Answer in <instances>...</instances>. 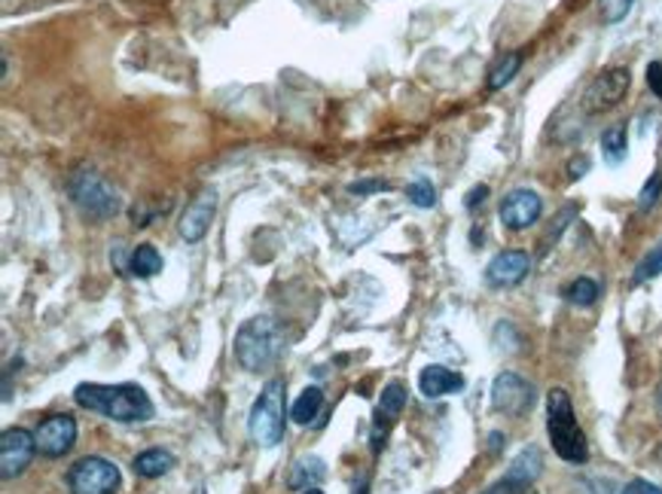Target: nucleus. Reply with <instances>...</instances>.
Here are the masks:
<instances>
[{
  "label": "nucleus",
  "instance_id": "f257e3e1",
  "mask_svg": "<svg viewBox=\"0 0 662 494\" xmlns=\"http://www.w3.org/2000/svg\"><path fill=\"white\" fill-rule=\"evenodd\" d=\"M77 406L104 415L111 422L120 425H141V422H150L156 415L150 394L141 388V384L123 382V384H98V382H83L77 384L74 391Z\"/></svg>",
  "mask_w": 662,
  "mask_h": 494
},
{
  "label": "nucleus",
  "instance_id": "f03ea898",
  "mask_svg": "<svg viewBox=\"0 0 662 494\" xmlns=\"http://www.w3.org/2000/svg\"><path fill=\"white\" fill-rule=\"evenodd\" d=\"M284 355V333L272 317H250L235 333V360L248 372H266Z\"/></svg>",
  "mask_w": 662,
  "mask_h": 494
},
{
  "label": "nucleus",
  "instance_id": "7ed1b4c3",
  "mask_svg": "<svg viewBox=\"0 0 662 494\" xmlns=\"http://www.w3.org/2000/svg\"><path fill=\"white\" fill-rule=\"evenodd\" d=\"M547 434H550L552 452L559 454L568 464H586L590 458V446H586V434L580 430L577 415L571 406L565 388H552L547 394Z\"/></svg>",
  "mask_w": 662,
  "mask_h": 494
},
{
  "label": "nucleus",
  "instance_id": "20e7f679",
  "mask_svg": "<svg viewBox=\"0 0 662 494\" xmlns=\"http://www.w3.org/2000/svg\"><path fill=\"white\" fill-rule=\"evenodd\" d=\"M284 394H288L284 379H269L260 397L250 406L248 434L262 449H272L284 439V427H288V397Z\"/></svg>",
  "mask_w": 662,
  "mask_h": 494
},
{
  "label": "nucleus",
  "instance_id": "39448f33",
  "mask_svg": "<svg viewBox=\"0 0 662 494\" xmlns=\"http://www.w3.org/2000/svg\"><path fill=\"white\" fill-rule=\"evenodd\" d=\"M68 192L74 199V205L80 207L83 214L92 220H108L113 214H120V195L113 190L108 180L96 175V171H77L68 180Z\"/></svg>",
  "mask_w": 662,
  "mask_h": 494
},
{
  "label": "nucleus",
  "instance_id": "423d86ee",
  "mask_svg": "<svg viewBox=\"0 0 662 494\" xmlns=\"http://www.w3.org/2000/svg\"><path fill=\"white\" fill-rule=\"evenodd\" d=\"M70 494H116L120 492V470L108 458L86 454L68 470Z\"/></svg>",
  "mask_w": 662,
  "mask_h": 494
},
{
  "label": "nucleus",
  "instance_id": "0eeeda50",
  "mask_svg": "<svg viewBox=\"0 0 662 494\" xmlns=\"http://www.w3.org/2000/svg\"><path fill=\"white\" fill-rule=\"evenodd\" d=\"M406 400H409V391H406V384L403 382H388L382 388V397H379V406H375L373 415V427H370V446H373V454H379L385 449L388 434L394 430L397 425V418L406 409Z\"/></svg>",
  "mask_w": 662,
  "mask_h": 494
},
{
  "label": "nucleus",
  "instance_id": "6e6552de",
  "mask_svg": "<svg viewBox=\"0 0 662 494\" xmlns=\"http://www.w3.org/2000/svg\"><path fill=\"white\" fill-rule=\"evenodd\" d=\"M492 406L510 418H523L535 409V384L519 372H501L492 384Z\"/></svg>",
  "mask_w": 662,
  "mask_h": 494
},
{
  "label": "nucleus",
  "instance_id": "1a4fd4ad",
  "mask_svg": "<svg viewBox=\"0 0 662 494\" xmlns=\"http://www.w3.org/2000/svg\"><path fill=\"white\" fill-rule=\"evenodd\" d=\"M629 82H632V74L629 68H607L602 70L590 89L583 92V110L586 113H602V110H610L620 104L626 92H629Z\"/></svg>",
  "mask_w": 662,
  "mask_h": 494
},
{
  "label": "nucleus",
  "instance_id": "9d476101",
  "mask_svg": "<svg viewBox=\"0 0 662 494\" xmlns=\"http://www.w3.org/2000/svg\"><path fill=\"white\" fill-rule=\"evenodd\" d=\"M34 452H37V439L31 430H25V427L3 430V437H0V476L3 480L22 476L34 461Z\"/></svg>",
  "mask_w": 662,
  "mask_h": 494
},
{
  "label": "nucleus",
  "instance_id": "9b49d317",
  "mask_svg": "<svg viewBox=\"0 0 662 494\" xmlns=\"http://www.w3.org/2000/svg\"><path fill=\"white\" fill-rule=\"evenodd\" d=\"M34 439H37V452L43 458H65V454L74 449L77 442V422L74 415H49L43 418L37 430H34Z\"/></svg>",
  "mask_w": 662,
  "mask_h": 494
},
{
  "label": "nucleus",
  "instance_id": "f8f14e48",
  "mask_svg": "<svg viewBox=\"0 0 662 494\" xmlns=\"http://www.w3.org/2000/svg\"><path fill=\"white\" fill-rule=\"evenodd\" d=\"M501 223L510 229V233H523L528 226H535L543 214V199L535 190H513L501 199Z\"/></svg>",
  "mask_w": 662,
  "mask_h": 494
},
{
  "label": "nucleus",
  "instance_id": "ddd939ff",
  "mask_svg": "<svg viewBox=\"0 0 662 494\" xmlns=\"http://www.w3.org/2000/svg\"><path fill=\"white\" fill-rule=\"evenodd\" d=\"M531 272V257L525 250H501L495 260L485 266V281L489 288H516L523 284Z\"/></svg>",
  "mask_w": 662,
  "mask_h": 494
},
{
  "label": "nucleus",
  "instance_id": "4468645a",
  "mask_svg": "<svg viewBox=\"0 0 662 494\" xmlns=\"http://www.w3.org/2000/svg\"><path fill=\"white\" fill-rule=\"evenodd\" d=\"M214 214H217V192L214 190H202L199 195H195L193 202L187 205V211H183V217H180V238L183 242H190V245H195V242H202L207 235V229H211V220H214Z\"/></svg>",
  "mask_w": 662,
  "mask_h": 494
},
{
  "label": "nucleus",
  "instance_id": "2eb2a0df",
  "mask_svg": "<svg viewBox=\"0 0 662 494\" xmlns=\"http://www.w3.org/2000/svg\"><path fill=\"white\" fill-rule=\"evenodd\" d=\"M418 388H422V394H425L428 400L449 397V394H458V391L464 388V375L456 370H449V367L434 363V367H425V370H422V375H418Z\"/></svg>",
  "mask_w": 662,
  "mask_h": 494
},
{
  "label": "nucleus",
  "instance_id": "dca6fc26",
  "mask_svg": "<svg viewBox=\"0 0 662 494\" xmlns=\"http://www.w3.org/2000/svg\"><path fill=\"white\" fill-rule=\"evenodd\" d=\"M327 480V464L315 458V454H303V458H296L293 467H290L288 473V489L290 492H308V489H317V482Z\"/></svg>",
  "mask_w": 662,
  "mask_h": 494
},
{
  "label": "nucleus",
  "instance_id": "f3484780",
  "mask_svg": "<svg viewBox=\"0 0 662 494\" xmlns=\"http://www.w3.org/2000/svg\"><path fill=\"white\" fill-rule=\"evenodd\" d=\"M175 464H178L175 454L166 452V449H147V452H141L138 458L132 461V470H135V476H141V480H159V476H166Z\"/></svg>",
  "mask_w": 662,
  "mask_h": 494
},
{
  "label": "nucleus",
  "instance_id": "a211bd4d",
  "mask_svg": "<svg viewBox=\"0 0 662 494\" xmlns=\"http://www.w3.org/2000/svg\"><path fill=\"white\" fill-rule=\"evenodd\" d=\"M540 467H543V458L535 446H528L523 452L513 458L510 470H507V480L519 482V485H531V482L540 476Z\"/></svg>",
  "mask_w": 662,
  "mask_h": 494
},
{
  "label": "nucleus",
  "instance_id": "6ab92c4d",
  "mask_svg": "<svg viewBox=\"0 0 662 494\" xmlns=\"http://www.w3.org/2000/svg\"><path fill=\"white\" fill-rule=\"evenodd\" d=\"M602 153H605L607 165H620L629 153V132H626V123L610 125L602 132Z\"/></svg>",
  "mask_w": 662,
  "mask_h": 494
},
{
  "label": "nucleus",
  "instance_id": "aec40b11",
  "mask_svg": "<svg viewBox=\"0 0 662 494\" xmlns=\"http://www.w3.org/2000/svg\"><path fill=\"white\" fill-rule=\"evenodd\" d=\"M519 68H523V53H504L495 65L489 68V80H485V86H489L492 92L504 89V86L519 74Z\"/></svg>",
  "mask_w": 662,
  "mask_h": 494
},
{
  "label": "nucleus",
  "instance_id": "412c9836",
  "mask_svg": "<svg viewBox=\"0 0 662 494\" xmlns=\"http://www.w3.org/2000/svg\"><path fill=\"white\" fill-rule=\"evenodd\" d=\"M128 272L135 274V278H153V274H159L162 272V254L153 245H138L132 250Z\"/></svg>",
  "mask_w": 662,
  "mask_h": 494
},
{
  "label": "nucleus",
  "instance_id": "4be33fe9",
  "mask_svg": "<svg viewBox=\"0 0 662 494\" xmlns=\"http://www.w3.org/2000/svg\"><path fill=\"white\" fill-rule=\"evenodd\" d=\"M321 406H324V391L321 388H305L303 394L296 397V403H293L290 415H293L296 425H312L321 415Z\"/></svg>",
  "mask_w": 662,
  "mask_h": 494
},
{
  "label": "nucleus",
  "instance_id": "5701e85b",
  "mask_svg": "<svg viewBox=\"0 0 662 494\" xmlns=\"http://www.w3.org/2000/svg\"><path fill=\"white\" fill-rule=\"evenodd\" d=\"M598 284H595L593 278H574L571 284L565 288V300L571 302V305H593L595 300H598Z\"/></svg>",
  "mask_w": 662,
  "mask_h": 494
},
{
  "label": "nucleus",
  "instance_id": "b1692460",
  "mask_svg": "<svg viewBox=\"0 0 662 494\" xmlns=\"http://www.w3.org/2000/svg\"><path fill=\"white\" fill-rule=\"evenodd\" d=\"M662 274V242L653 250H650L644 260L638 262V269L632 274V284H644V281H653Z\"/></svg>",
  "mask_w": 662,
  "mask_h": 494
},
{
  "label": "nucleus",
  "instance_id": "393cba45",
  "mask_svg": "<svg viewBox=\"0 0 662 494\" xmlns=\"http://www.w3.org/2000/svg\"><path fill=\"white\" fill-rule=\"evenodd\" d=\"M406 199L413 202L415 207H434L437 205V190L428 178H415L409 187H406Z\"/></svg>",
  "mask_w": 662,
  "mask_h": 494
},
{
  "label": "nucleus",
  "instance_id": "a878e982",
  "mask_svg": "<svg viewBox=\"0 0 662 494\" xmlns=\"http://www.w3.org/2000/svg\"><path fill=\"white\" fill-rule=\"evenodd\" d=\"M660 192H662V178L660 171H657V175H650V180L644 183V190L638 192V211H641V214L653 211L657 202H660Z\"/></svg>",
  "mask_w": 662,
  "mask_h": 494
},
{
  "label": "nucleus",
  "instance_id": "bb28decb",
  "mask_svg": "<svg viewBox=\"0 0 662 494\" xmlns=\"http://www.w3.org/2000/svg\"><path fill=\"white\" fill-rule=\"evenodd\" d=\"M598 3H602V19H605L607 25H617V22H622L629 15L635 0H598Z\"/></svg>",
  "mask_w": 662,
  "mask_h": 494
},
{
  "label": "nucleus",
  "instance_id": "cd10ccee",
  "mask_svg": "<svg viewBox=\"0 0 662 494\" xmlns=\"http://www.w3.org/2000/svg\"><path fill=\"white\" fill-rule=\"evenodd\" d=\"M391 183L388 180H360V183H351L348 190L355 192V195H367V192H375V190H388Z\"/></svg>",
  "mask_w": 662,
  "mask_h": 494
},
{
  "label": "nucleus",
  "instance_id": "c85d7f7f",
  "mask_svg": "<svg viewBox=\"0 0 662 494\" xmlns=\"http://www.w3.org/2000/svg\"><path fill=\"white\" fill-rule=\"evenodd\" d=\"M622 494H662V489L648 480H632L622 489Z\"/></svg>",
  "mask_w": 662,
  "mask_h": 494
},
{
  "label": "nucleus",
  "instance_id": "c756f323",
  "mask_svg": "<svg viewBox=\"0 0 662 494\" xmlns=\"http://www.w3.org/2000/svg\"><path fill=\"white\" fill-rule=\"evenodd\" d=\"M519 489H528V485H519V482H513V480H507V476H504V480L495 482V485H492V489H489V492H483V494H516Z\"/></svg>",
  "mask_w": 662,
  "mask_h": 494
},
{
  "label": "nucleus",
  "instance_id": "7c9ffc66",
  "mask_svg": "<svg viewBox=\"0 0 662 494\" xmlns=\"http://www.w3.org/2000/svg\"><path fill=\"white\" fill-rule=\"evenodd\" d=\"M648 82H650V89H653V92L662 98V61H653V65H650Z\"/></svg>",
  "mask_w": 662,
  "mask_h": 494
},
{
  "label": "nucleus",
  "instance_id": "2f4dec72",
  "mask_svg": "<svg viewBox=\"0 0 662 494\" xmlns=\"http://www.w3.org/2000/svg\"><path fill=\"white\" fill-rule=\"evenodd\" d=\"M485 195H489V187H485V183H480V187H473V190L468 192V202H464V205H468L470 211H473V207H476V205H483Z\"/></svg>",
  "mask_w": 662,
  "mask_h": 494
},
{
  "label": "nucleus",
  "instance_id": "473e14b6",
  "mask_svg": "<svg viewBox=\"0 0 662 494\" xmlns=\"http://www.w3.org/2000/svg\"><path fill=\"white\" fill-rule=\"evenodd\" d=\"M568 171H571V180L583 178V171H590V159H586V156H577V159H571Z\"/></svg>",
  "mask_w": 662,
  "mask_h": 494
},
{
  "label": "nucleus",
  "instance_id": "72a5a7b5",
  "mask_svg": "<svg viewBox=\"0 0 662 494\" xmlns=\"http://www.w3.org/2000/svg\"><path fill=\"white\" fill-rule=\"evenodd\" d=\"M492 449H501V434H492Z\"/></svg>",
  "mask_w": 662,
  "mask_h": 494
},
{
  "label": "nucleus",
  "instance_id": "f704fd0d",
  "mask_svg": "<svg viewBox=\"0 0 662 494\" xmlns=\"http://www.w3.org/2000/svg\"><path fill=\"white\" fill-rule=\"evenodd\" d=\"M355 494H367V480L360 482V485H355Z\"/></svg>",
  "mask_w": 662,
  "mask_h": 494
},
{
  "label": "nucleus",
  "instance_id": "c9c22d12",
  "mask_svg": "<svg viewBox=\"0 0 662 494\" xmlns=\"http://www.w3.org/2000/svg\"><path fill=\"white\" fill-rule=\"evenodd\" d=\"M516 494H538V492H531V485H528V489H519Z\"/></svg>",
  "mask_w": 662,
  "mask_h": 494
},
{
  "label": "nucleus",
  "instance_id": "e433bc0d",
  "mask_svg": "<svg viewBox=\"0 0 662 494\" xmlns=\"http://www.w3.org/2000/svg\"><path fill=\"white\" fill-rule=\"evenodd\" d=\"M303 494H324V492H317V489H308V492H303Z\"/></svg>",
  "mask_w": 662,
  "mask_h": 494
}]
</instances>
